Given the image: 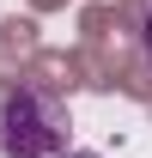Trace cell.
I'll return each mask as SVG.
<instances>
[{
  "instance_id": "7a4b0ae2",
  "label": "cell",
  "mask_w": 152,
  "mask_h": 158,
  "mask_svg": "<svg viewBox=\"0 0 152 158\" xmlns=\"http://www.w3.org/2000/svg\"><path fill=\"white\" fill-rule=\"evenodd\" d=\"M140 31H146V55H152V0H146V24H140Z\"/></svg>"
},
{
  "instance_id": "6da1fadb",
  "label": "cell",
  "mask_w": 152,
  "mask_h": 158,
  "mask_svg": "<svg viewBox=\"0 0 152 158\" xmlns=\"http://www.w3.org/2000/svg\"><path fill=\"white\" fill-rule=\"evenodd\" d=\"M67 103L55 91L19 85L0 98V152L6 158H61L67 152Z\"/></svg>"
},
{
  "instance_id": "3957f363",
  "label": "cell",
  "mask_w": 152,
  "mask_h": 158,
  "mask_svg": "<svg viewBox=\"0 0 152 158\" xmlns=\"http://www.w3.org/2000/svg\"><path fill=\"white\" fill-rule=\"evenodd\" d=\"M61 158H97V152H61Z\"/></svg>"
}]
</instances>
